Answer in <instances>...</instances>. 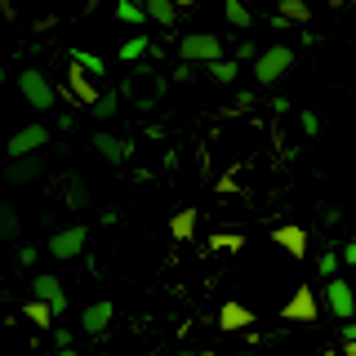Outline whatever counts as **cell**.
Instances as JSON below:
<instances>
[{
    "label": "cell",
    "mask_w": 356,
    "mask_h": 356,
    "mask_svg": "<svg viewBox=\"0 0 356 356\" xmlns=\"http://www.w3.org/2000/svg\"><path fill=\"white\" fill-rule=\"evenodd\" d=\"M289 67H294V49H289V44H267V49L254 54V81H259V85H276Z\"/></svg>",
    "instance_id": "1"
},
{
    "label": "cell",
    "mask_w": 356,
    "mask_h": 356,
    "mask_svg": "<svg viewBox=\"0 0 356 356\" xmlns=\"http://www.w3.org/2000/svg\"><path fill=\"white\" fill-rule=\"evenodd\" d=\"M125 98H134L138 107H156L161 103V94H165V81L156 72H147V67H134V72L125 76V89H120Z\"/></svg>",
    "instance_id": "2"
},
{
    "label": "cell",
    "mask_w": 356,
    "mask_h": 356,
    "mask_svg": "<svg viewBox=\"0 0 356 356\" xmlns=\"http://www.w3.org/2000/svg\"><path fill=\"white\" fill-rule=\"evenodd\" d=\"M40 339L27 334V321H0V356H36Z\"/></svg>",
    "instance_id": "3"
},
{
    "label": "cell",
    "mask_w": 356,
    "mask_h": 356,
    "mask_svg": "<svg viewBox=\"0 0 356 356\" xmlns=\"http://www.w3.org/2000/svg\"><path fill=\"white\" fill-rule=\"evenodd\" d=\"M63 94L72 98V103L89 107V103L98 98V76H89L81 63H72V58H67V72H63Z\"/></svg>",
    "instance_id": "4"
},
{
    "label": "cell",
    "mask_w": 356,
    "mask_h": 356,
    "mask_svg": "<svg viewBox=\"0 0 356 356\" xmlns=\"http://www.w3.org/2000/svg\"><path fill=\"white\" fill-rule=\"evenodd\" d=\"M281 321H303V325H312V321H321V303H316V289L312 285H298L294 294L281 303Z\"/></svg>",
    "instance_id": "5"
},
{
    "label": "cell",
    "mask_w": 356,
    "mask_h": 356,
    "mask_svg": "<svg viewBox=\"0 0 356 356\" xmlns=\"http://www.w3.org/2000/svg\"><path fill=\"white\" fill-rule=\"evenodd\" d=\"M222 54V36H214V31H192V36H183V44H178V58L183 63H209Z\"/></svg>",
    "instance_id": "6"
},
{
    "label": "cell",
    "mask_w": 356,
    "mask_h": 356,
    "mask_svg": "<svg viewBox=\"0 0 356 356\" xmlns=\"http://www.w3.org/2000/svg\"><path fill=\"white\" fill-rule=\"evenodd\" d=\"M18 89H22V98H27V103L36 107V111H49L54 103H58V89H54L49 81H44V76L36 72V67L18 76Z\"/></svg>",
    "instance_id": "7"
},
{
    "label": "cell",
    "mask_w": 356,
    "mask_h": 356,
    "mask_svg": "<svg viewBox=\"0 0 356 356\" xmlns=\"http://www.w3.org/2000/svg\"><path fill=\"white\" fill-rule=\"evenodd\" d=\"M325 307H330V316H334V321H352V312H356L352 285L343 281L339 272H334V276H330V285H325Z\"/></svg>",
    "instance_id": "8"
},
{
    "label": "cell",
    "mask_w": 356,
    "mask_h": 356,
    "mask_svg": "<svg viewBox=\"0 0 356 356\" xmlns=\"http://www.w3.org/2000/svg\"><path fill=\"white\" fill-rule=\"evenodd\" d=\"M85 241H89V232L81 227V222H72V227H63V232L49 236V254L54 259H76V254L85 250Z\"/></svg>",
    "instance_id": "9"
},
{
    "label": "cell",
    "mask_w": 356,
    "mask_h": 356,
    "mask_svg": "<svg viewBox=\"0 0 356 356\" xmlns=\"http://www.w3.org/2000/svg\"><path fill=\"white\" fill-rule=\"evenodd\" d=\"M31 298L49 303L54 312H67V289H63L58 276H44V272H36V281H31Z\"/></svg>",
    "instance_id": "10"
},
{
    "label": "cell",
    "mask_w": 356,
    "mask_h": 356,
    "mask_svg": "<svg viewBox=\"0 0 356 356\" xmlns=\"http://www.w3.org/2000/svg\"><path fill=\"white\" fill-rule=\"evenodd\" d=\"M272 241L281 245L289 259H303V254H307V227H298V222H281V227H272Z\"/></svg>",
    "instance_id": "11"
},
{
    "label": "cell",
    "mask_w": 356,
    "mask_h": 356,
    "mask_svg": "<svg viewBox=\"0 0 356 356\" xmlns=\"http://www.w3.org/2000/svg\"><path fill=\"white\" fill-rule=\"evenodd\" d=\"M44 143H49V129H44V125H22L14 138L5 143V152L9 156H22V152H40Z\"/></svg>",
    "instance_id": "12"
},
{
    "label": "cell",
    "mask_w": 356,
    "mask_h": 356,
    "mask_svg": "<svg viewBox=\"0 0 356 356\" xmlns=\"http://www.w3.org/2000/svg\"><path fill=\"white\" fill-rule=\"evenodd\" d=\"M254 307L250 303H236V298H227V303L218 307V330H250L254 325Z\"/></svg>",
    "instance_id": "13"
},
{
    "label": "cell",
    "mask_w": 356,
    "mask_h": 356,
    "mask_svg": "<svg viewBox=\"0 0 356 356\" xmlns=\"http://www.w3.org/2000/svg\"><path fill=\"white\" fill-rule=\"evenodd\" d=\"M5 178H9V183H31V178H40V152L9 156V165H5Z\"/></svg>",
    "instance_id": "14"
},
{
    "label": "cell",
    "mask_w": 356,
    "mask_h": 356,
    "mask_svg": "<svg viewBox=\"0 0 356 356\" xmlns=\"http://www.w3.org/2000/svg\"><path fill=\"white\" fill-rule=\"evenodd\" d=\"M107 321H111V303H107V298H98V303H89V307L81 312L85 334H103V330H107Z\"/></svg>",
    "instance_id": "15"
},
{
    "label": "cell",
    "mask_w": 356,
    "mask_h": 356,
    "mask_svg": "<svg viewBox=\"0 0 356 356\" xmlns=\"http://www.w3.org/2000/svg\"><path fill=\"white\" fill-rule=\"evenodd\" d=\"M143 14H147V22H156V27H174L178 5L174 0H143Z\"/></svg>",
    "instance_id": "16"
},
{
    "label": "cell",
    "mask_w": 356,
    "mask_h": 356,
    "mask_svg": "<svg viewBox=\"0 0 356 356\" xmlns=\"http://www.w3.org/2000/svg\"><path fill=\"white\" fill-rule=\"evenodd\" d=\"M94 152L103 156V161L120 165V161L129 156V143H125V138H111V134H94Z\"/></svg>",
    "instance_id": "17"
},
{
    "label": "cell",
    "mask_w": 356,
    "mask_h": 356,
    "mask_svg": "<svg viewBox=\"0 0 356 356\" xmlns=\"http://www.w3.org/2000/svg\"><path fill=\"white\" fill-rule=\"evenodd\" d=\"M196 222H200V214H196V209H178V214L170 218V236L187 245V241L196 236Z\"/></svg>",
    "instance_id": "18"
},
{
    "label": "cell",
    "mask_w": 356,
    "mask_h": 356,
    "mask_svg": "<svg viewBox=\"0 0 356 356\" xmlns=\"http://www.w3.org/2000/svg\"><path fill=\"white\" fill-rule=\"evenodd\" d=\"M54 316H58V312H54L49 303H40V298L22 303V321H27V325H36V330H49V325H54Z\"/></svg>",
    "instance_id": "19"
},
{
    "label": "cell",
    "mask_w": 356,
    "mask_h": 356,
    "mask_svg": "<svg viewBox=\"0 0 356 356\" xmlns=\"http://www.w3.org/2000/svg\"><path fill=\"white\" fill-rule=\"evenodd\" d=\"M205 72L214 76L218 85H232V81H236V76H241V67L232 63V58H222V54H218V58H209V63H205Z\"/></svg>",
    "instance_id": "20"
},
{
    "label": "cell",
    "mask_w": 356,
    "mask_h": 356,
    "mask_svg": "<svg viewBox=\"0 0 356 356\" xmlns=\"http://www.w3.org/2000/svg\"><path fill=\"white\" fill-rule=\"evenodd\" d=\"M63 196H67V205H72V209H85V205H89L85 178H81V174H67V187H63Z\"/></svg>",
    "instance_id": "21"
},
{
    "label": "cell",
    "mask_w": 356,
    "mask_h": 356,
    "mask_svg": "<svg viewBox=\"0 0 356 356\" xmlns=\"http://www.w3.org/2000/svg\"><path fill=\"white\" fill-rule=\"evenodd\" d=\"M276 14H281V22H307L312 18V5H307V0H281Z\"/></svg>",
    "instance_id": "22"
},
{
    "label": "cell",
    "mask_w": 356,
    "mask_h": 356,
    "mask_svg": "<svg viewBox=\"0 0 356 356\" xmlns=\"http://www.w3.org/2000/svg\"><path fill=\"white\" fill-rule=\"evenodd\" d=\"M116 103H120V94H116V89H107V94H98L94 103H89V111L103 116V120H111V116H116Z\"/></svg>",
    "instance_id": "23"
},
{
    "label": "cell",
    "mask_w": 356,
    "mask_h": 356,
    "mask_svg": "<svg viewBox=\"0 0 356 356\" xmlns=\"http://www.w3.org/2000/svg\"><path fill=\"white\" fill-rule=\"evenodd\" d=\"M72 63H81L89 76H98V81H103V72H107V63L98 58V54H89V49H72Z\"/></svg>",
    "instance_id": "24"
},
{
    "label": "cell",
    "mask_w": 356,
    "mask_h": 356,
    "mask_svg": "<svg viewBox=\"0 0 356 356\" xmlns=\"http://www.w3.org/2000/svg\"><path fill=\"white\" fill-rule=\"evenodd\" d=\"M254 14H250V5L245 0H227V27H250Z\"/></svg>",
    "instance_id": "25"
},
{
    "label": "cell",
    "mask_w": 356,
    "mask_h": 356,
    "mask_svg": "<svg viewBox=\"0 0 356 356\" xmlns=\"http://www.w3.org/2000/svg\"><path fill=\"white\" fill-rule=\"evenodd\" d=\"M0 236L5 241L18 236V214H14V205H5V200H0Z\"/></svg>",
    "instance_id": "26"
},
{
    "label": "cell",
    "mask_w": 356,
    "mask_h": 356,
    "mask_svg": "<svg viewBox=\"0 0 356 356\" xmlns=\"http://www.w3.org/2000/svg\"><path fill=\"white\" fill-rule=\"evenodd\" d=\"M116 18H120V22H138V27H143V22H147V14H143V5H134V0H120Z\"/></svg>",
    "instance_id": "27"
},
{
    "label": "cell",
    "mask_w": 356,
    "mask_h": 356,
    "mask_svg": "<svg viewBox=\"0 0 356 356\" xmlns=\"http://www.w3.org/2000/svg\"><path fill=\"white\" fill-rule=\"evenodd\" d=\"M209 250L232 254V250H241V236H236V232H218V236H209Z\"/></svg>",
    "instance_id": "28"
},
{
    "label": "cell",
    "mask_w": 356,
    "mask_h": 356,
    "mask_svg": "<svg viewBox=\"0 0 356 356\" xmlns=\"http://www.w3.org/2000/svg\"><path fill=\"white\" fill-rule=\"evenodd\" d=\"M143 49H147V36H129L125 44H120V58H125V63H134Z\"/></svg>",
    "instance_id": "29"
},
{
    "label": "cell",
    "mask_w": 356,
    "mask_h": 356,
    "mask_svg": "<svg viewBox=\"0 0 356 356\" xmlns=\"http://www.w3.org/2000/svg\"><path fill=\"white\" fill-rule=\"evenodd\" d=\"M316 272L321 276H334V272H339V254H321V259H316Z\"/></svg>",
    "instance_id": "30"
},
{
    "label": "cell",
    "mask_w": 356,
    "mask_h": 356,
    "mask_svg": "<svg viewBox=\"0 0 356 356\" xmlns=\"http://www.w3.org/2000/svg\"><path fill=\"white\" fill-rule=\"evenodd\" d=\"M254 54H259V44H254V40H241V49H236V58H254Z\"/></svg>",
    "instance_id": "31"
},
{
    "label": "cell",
    "mask_w": 356,
    "mask_h": 356,
    "mask_svg": "<svg viewBox=\"0 0 356 356\" xmlns=\"http://www.w3.org/2000/svg\"><path fill=\"white\" fill-rule=\"evenodd\" d=\"M54 27H58V18H54V14H44V18H36V31H54Z\"/></svg>",
    "instance_id": "32"
},
{
    "label": "cell",
    "mask_w": 356,
    "mask_h": 356,
    "mask_svg": "<svg viewBox=\"0 0 356 356\" xmlns=\"http://www.w3.org/2000/svg\"><path fill=\"white\" fill-rule=\"evenodd\" d=\"M321 125H316V116H312V111H303V134H307V138H312V134H316Z\"/></svg>",
    "instance_id": "33"
},
{
    "label": "cell",
    "mask_w": 356,
    "mask_h": 356,
    "mask_svg": "<svg viewBox=\"0 0 356 356\" xmlns=\"http://www.w3.org/2000/svg\"><path fill=\"white\" fill-rule=\"evenodd\" d=\"M0 14H5V18H14V14H18V9H14V0H0Z\"/></svg>",
    "instance_id": "34"
},
{
    "label": "cell",
    "mask_w": 356,
    "mask_h": 356,
    "mask_svg": "<svg viewBox=\"0 0 356 356\" xmlns=\"http://www.w3.org/2000/svg\"><path fill=\"white\" fill-rule=\"evenodd\" d=\"M325 5H330V9H343V5H348V0H325Z\"/></svg>",
    "instance_id": "35"
},
{
    "label": "cell",
    "mask_w": 356,
    "mask_h": 356,
    "mask_svg": "<svg viewBox=\"0 0 356 356\" xmlns=\"http://www.w3.org/2000/svg\"><path fill=\"white\" fill-rule=\"evenodd\" d=\"M54 356H76V352H72V348H63V352H54Z\"/></svg>",
    "instance_id": "36"
},
{
    "label": "cell",
    "mask_w": 356,
    "mask_h": 356,
    "mask_svg": "<svg viewBox=\"0 0 356 356\" xmlns=\"http://www.w3.org/2000/svg\"><path fill=\"white\" fill-rule=\"evenodd\" d=\"M36 356H54V352H36Z\"/></svg>",
    "instance_id": "37"
},
{
    "label": "cell",
    "mask_w": 356,
    "mask_h": 356,
    "mask_svg": "<svg viewBox=\"0 0 356 356\" xmlns=\"http://www.w3.org/2000/svg\"><path fill=\"white\" fill-rule=\"evenodd\" d=\"M0 85H5V72H0Z\"/></svg>",
    "instance_id": "38"
}]
</instances>
